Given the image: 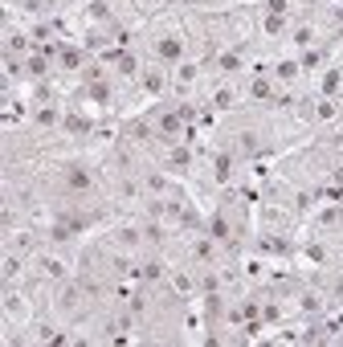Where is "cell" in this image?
<instances>
[{"label": "cell", "instance_id": "3957f363", "mask_svg": "<svg viewBox=\"0 0 343 347\" xmlns=\"http://www.w3.org/2000/svg\"><path fill=\"white\" fill-rule=\"evenodd\" d=\"M216 107H221V110L237 107V102H233V90H216Z\"/></svg>", "mask_w": 343, "mask_h": 347}, {"label": "cell", "instance_id": "52a82bcc", "mask_svg": "<svg viewBox=\"0 0 343 347\" xmlns=\"http://www.w3.org/2000/svg\"><path fill=\"white\" fill-rule=\"evenodd\" d=\"M119 241H123V245H135L139 237H135V229H123V233H119Z\"/></svg>", "mask_w": 343, "mask_h": 347}, {"label": "cell", "instance_id": "8992f818", "mask_svg": "<svg viewBox=\"0 0 343 347\" xmlns=\"http://www.w3.org/2000/svg\"><path fill=\"white\" fill-rule=\"evenodd\" d=\"M213 237H229V225L221 221V217H216V221H213Z\"/></svg>", "mask_w": 343, "mask_h": 347}, {"label": "cell", "instance_id": "6da1fadb", "mask_svg": "<svg viewBox=\"0 0 343 347\" xmlns=\"http://www.w3.org/2000/svg\"><path fill=\"white\" fill-rule=\"evenodd\" d=\"M213 168H216V180H229V172H233V155H229V152H221Z\"/></svg>", "mask_w": 343, "mask_h": 347}, {"label": "cell", "instance_id": "ba28073f", "mask_svg": "<svg viewBox=\"0 0 343 347\" xmlns=\"http://www.w3.org/2000/svg\"><path fill=\"white\" fill-rule=\"evenodd\" d=\"M270 13H286V0H270Z\"/></svg>", "mask_w": 343, "mask_h": 347}, {"label": "cell", "instance_id": "277c9868", "mask_svg": "<svg viewBox=\"0 0 343 347\" xmlns=\"http://www.w3.org/2000/svg\"><path fill=\"white\" fill-rule=\"evenodd\" d=\"M159 53L164 57H180V41H159Z\"/></svg>", "mask_w": 343, "mask_h": 347}, {"label": "cell", "instance_id": "7a4b0ae2", "mask_svg": "<svg viewBox=\"0 0 343 347\" xmlns=\"http://www.w3.org/2000/svg\"><path fill=\"white\" fill-rule=\"evenodd\" d=\"M41 274H49V278H62V274H65V261H57V258H45V261H41Z\"/></svg>", "mask_w": 343, "mask_h": 347}, {"label": "cell", "instance_id": "5b68a950", "mask_svg": "<svg viewBox=\"0 0 343 347\" xmlns=\"http://www.w3.org/2000/svg\"><path fill=\"white\" fill-rule=\"evenodd\" d=\"M278 74H282V78H294V74H299V65H294V62H282Z\"/></svg>", "mask_w": 343, "mask_h": 347}]
</instances>
